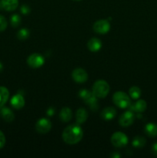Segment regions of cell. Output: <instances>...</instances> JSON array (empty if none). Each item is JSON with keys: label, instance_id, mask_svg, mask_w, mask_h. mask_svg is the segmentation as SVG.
I'll use <instances>...</instances> for the list:
<instances>
[{"label": "cell", "instance_id": "obj_1", "mask_svg": "<svg viewBox=\"0 0 157 158\" xmlns=\"http://www.w3.org/2000/svg\"><path fill=\"white\" fill-rule=\"evenodd\" d=\"M83 137V131L78 124L68 126L62 132V139L68 144H76Z\"/></svg>", "mask_w": 157, "mask_h": 158}, {"label": "cell", "instance_id": "obj_2", "mask_svg": "<svg viewBox=\"0 0 157 158\" xmlns=\"http://www.w3.org/2000/svg\"><path fill=\"white\" fill-rule=\"evenodd\" d=\"M110 87L108 83L105 80H98L92 86V94L96 98H105L109 94Z\"/></svg>", "mask_w": 157, "mask_h": 158}, {"label": "cell", "instance_id": "obj_3", "mask_svg": "<svg viewBox=\"0 0 157 158\" xmlns=\"http://www.w3.org/2000/svg\"><path fill=\"white\" fill-rule=\"evenodd\" d=\"M112 100L115 106L121 109H126L127 107H129L131 105V100L129 96L122 91L115 93L112 97Z\"/></svg>", "mask_w": 157, "mask_h": 158}, {"label": "cell", "instance_id": "obj_4", "mask_svg": "<svg viewBox=\"0 0 157 158\" xmlns=\"http://www.w3.org/2000/svg\"><path fill=\"white\" fill-rule=\"evenodd\" d=\"M78 96L80 98L83 99L86 104L90 106L92 110H95L98 108V104H97V99L95 96L93 95L92 92L86 89H83L78 93Z\"/></svg>", "mask_w": 157, "mask_h": 158}, {"label": "cell", "instance_id": "obj_5", "mask_svg": "<svg viewBox=\"0 0 157 158\" xmlns=\"http://www.w3.org/2000/svg\"><path fill=\"white\" fill-rule=\"evenodd\" d=\"M128 137L124 133L115 132L111 137V143L115 148H123L128 143Z\"/></svg>", "mask_w": 157, "mask_h": 158}, {"label": "cell", "instance_id": "obj_6", "mask_svg": "<svg viewBox=\"0 0 157 158\" xmlns=\"http://www.w3.org/2000/svg\"><path fill=\"white\" fill-rule=\"evenodd\" d=\"M27 63L32 68H39L45 63V58L39 53H32L27 58Z\"/></svg>", "mask_w": 157, "mask_h": 158}, {"label": "cell", "instance_id": "obj_7", "mask_svg": "<svg viewBox=\"0 0 157 158\" xmlns=\"http://www.w3.org/2000/svg\"><path fill=\"white\" fill-rule=\"evenodd\" d=\"M110 29V23L107 19H100L93 25V30L99 34H106Z\"/></svg>", "mask_w": 157, "mask_h": 158}, {"label": "cell", "instance_id": "obj_8", "mask_svg": "<svg viewBox=\"0 0 157 158\" xmlns=\"http://www.w3.org/2000/svg\"><path fill=\"white\" fill-rule=\"evenodd\" d=\"M52 128L50 120L46 118H41L35 123V130L38 133L42 134H47Z\"/></svg>", "mask_w": 157, "mask_h": 158}, {"label": "cell", "instance_id": "obj_9", "mask_svg": "<svg viewBox=\"0 0 157 158\" xmlns=\"http://www.w3.org/2000/svg\"><path fill=\"white\" fill-rule=\"evenodd\" d=\"M72 77L74 81L76 83H83L87 81L88 74L85 69L82 68H77L72 71Z\"/></svg>", "mask_w": 157, "mask_h": 158}, {"label": "cell", "instance_id": "obj_10", "mask_svg": "<svg viewBox=\"0 0 157 158\" xmlns=\"http://www.w3.org/2000/svg\"><path fill=\"white\" fill-rule=\"evenodd\" d=\"M134 120H135V116L132 111L129 110L125 112L121 117H119V123L120 126L123 127H127L132 125L133 123Z\"/></svg>", "mask_w": 157, "mask_h": 158}, {"label": "cell", "instance_id": "obj_11", "mask_svg": "<svg viewBox=\"0 0 157 158\" xmlns=\"http://www.w3.org/2000/svg\"><path fill=\"white\" fill-rule=\"evenodd\" d=\"M10 103L14 109L20 110L25 106V99L22 94H17L12 97Z\"/></svg>", "mask_w": 157, "mask_h": 158}, {"label": "cell", "instance_id": "obj_12", "mask_svg": "<svg viewBox=\"0 0 157 158\" xmlns=\"http://www.w3.org/2000/svg\"><path fill=\"white\" fill-rule=\"evenodd\" d=\"M0 115L6 122H12L15 119V115L12 110L4 106H0Z\"/></svg>", "mask_w": 157, "mask_h": 158}, {"label": "cell", "instance_id": "obj_13", "mask_svg": "<svg viewBox=\"0 0 157 158\" xmlns=\"http://www.w3.org/2000/svg\"><path fill=\"white\" fill-rule=\"evenodd\" d=\"M1 4L5 10L12 12L18 7V0H1Z\"/></svg>", "mask_w": 157, "mask_h": 158}, {"label": "cell", "instance_id": "obj_14", "mask_svg": "<svg viewBox=\"0 0 157 158\" xmlns=\"http://www.w3.org/2000/svg\"><path fill=\"white\" fill-rule=\"evenodd\" d=\"M116 115V110L114 107H106L101 113V117L105 120H111Z\"/></svg>", "mask_w": 157, "mask_h": 158}, {"label": "cell", "instance_id": "obj_15", "mask_svg": "<svg viewBox=\"0 0 157 158\" xmlns=\"http://www.w3.org/2000/svg\"><path fill=\"white\" fill-rule=\"evenodd\" d=\"M101 40L98 38H92L89 40L88 42V49L91 51V52H97L102 47Z\"/></svg>", "mask_w": 157, "mask_h": 158}, {"label": "cell", "instance_id": "obj_16", "mask_svg": "<svg viewBox=\"0 0 157 158\" xmlns=\"http://www.w3.org/2000/svg\"><path fill=\"white\" fill-rule=\"evenodd\" d=\"M72 117V112L69 107H63L59 114V118L62 122L70 121Z\"/></svg>", "mask_w": 157, "mask_h": 158}, {"label": "cell", "instance_id": "obj_17", "mask_svg": "<svg viewBox=\"0 0 157 158\" xmlns=\"http://www.w3.org/2000/svg\"><path fill=\"white\" fill-rule=\"evenodd\" d=\"M88 118V113L84 108H79L76 112V122L78 124L85 123Z\"/></svg>", "mask_w": 157, "mask_h": 158}, {"label": "cell", "instance_id": "obj_18", "mask_svg": "<svg viewBox=\"0 0 157 158\" xmlns=\"http://www.w3.org/2000/svg\"><path fill=\"white\" fill-rule=\"evenodd\" d=\"M145 132L149 137H155L157 136V124L149 123L145 127Z\"/></svg>", "mask_w": 157, "mask_h": 158}, {"label": "cell", "instance_id": "obj_19", "mask_svg": "<svg viewBox=\"0 0 157 158\" xmlns=\"http://www.w3.org/2000/svg\"><path fill=\"white\" fill-rule=\"evenodd\" d=\"M9 98V89L5 86H0V106H2L7 103Z\"/></svg>", "mask_w": 157, "mask_h": 158}, {"label": "cell", "instance_id": "obj_20", "mask_svg": "<svg viewBox=\"0 0 157 158\" xmlns=\"http://www.w3.org/2000/svg\"><path fill=\"white\" fill-rule=\"evenodd\" d=\"M146 107H147L146 102L143 100H138L135 104L131 106L132 110H135V112H138V113L144 112V111L146 110Z\"/></svg>", "mask_w": 157, "mask_h": 158}, {"label": "cell", "instance_id": "obj_21", "mask_svg": "<svg viewBox=\"0 0 157 158\" xmlns=\"http://www.w3.org/2000/svg\"><path fill=\"white\" fill-rule=\"evenodd\" d=\"M146 139L143 137H140V136H137V137H134L133 140H132V146L134 148H141L146 145Z\"/></svg>", "mask_w": 157, "mask_h": 158}, {"label": "cell", "instance_id": "obj_22", "mask_svg": "<svg viewBox=\"0 0 157 158\" xmlns=\"http://www.w3.org/2000/svg\"><path fill=\"white\" fill-rule=\"evenodd\" d=\"M129 97L133 100H137L141 96V89L138 86H132L129 90Z\"/></svg>", "mask_w": 157, "mask_h": 158}, {"label": "cell", "instance_id": "obj_23", "mask_svg": "<svg viewBox=\"0 0 157 158\" xmlns=\"http://www.w3.org/2000/svg\"><path fill=\"white\" fill-rule=\"evenodd\" d=\"M29 34H30V32L29 31V29L24 28V29H22L18 31V33H17V37L19 40H25L29 38Z\"/></svg>", "mask_w": 157, "mask_h": 158}, {"label": "cell", "instance_id": "obj_24", "mask_svg": "<svg viewBox=\"0 0 157 158\" xmlns=\"http://www.w3.org/2000/svg\"><path fill=\"white\" fill-rule=\"evenodd\" d=\"M21 17H20L19 15H17V14H14V15H12L10 18L11 25H12V27H18V26H19V25L21 24Z\"/></svg>", "mask_w": 157, "mask_h": 158}, {"label": "cell", "instance_id": "obj_25", "mask_svg": "<svg viewBox=\"0 0 157 158\" xmlns=\"http://www.w3.org/2000/svg\"><path fill=\"white\" fill-rule=\"evenodd\" d=\"M8 23L6 19L5 18L3 15H0V32H2V31H5L7 28Z\"/></svg>", "mask_w": 157, "mask_h": 158}, {"label": "cell", "instance_id": "obj_26", "mask_svg": "<svg viewBox=\"0 0 157 158\" xmlns=\"http://www.w3.org/2000/svg\"><path fill=\"white\" fill-rule=\"evenodd\" d=\"M6 144V137L2 131H0V149L2 148Z\"/></svg>", "mask_w": 157, "mask_h": 158}, {"label": "cell", "instance_id": "obj_27", "mask_svg": "<svg viewBox=\"0 0 157 158\" xmlns=\"http://www.w3.org/2000/svg\"><path fill=\"white\" fill-rule=\"evenodd\" d=\"M21 12L22 14H24V15H26V14L30 12V8L28 6H26V5H23L21 7Z\"/></svg>", "mask_w": 157, "mask_h": 158}, {"label": "cell", "instance_id": "obj_28", "mask_svg": "<svg viewBox=\"0 0 157 158\" xmlns=\"http://www.w3.org/2000/svg\"><path fill=\"white\" fill-rule=\"evenodd\" d=\"M152 152L155 157H157V142L154 143L152 147Z\"/></svg>", "mask_w": 157, "mask_h": 158}, {"label": "cell", "instance_id": "obj_29", "mask_svg": "<svg viewBox=\"0 0 157 158\" xmlns=\"http://www.w3.org/2000/svg\"><path fill=\"white\" fill-rule=\"evenodd\" d=\"M46 113H47V114L49 116V117H51V116H52L54 114H55V110H53V108L50 107L47 110V112Z\"/></svg>", "mask_w": 157, "mask_h": 158}, {"label": "cell", "instance_id": "obj_30", "mask_svg": "<svg viewBox=\"0 0 157 158\" xmlns=\"http://www.w3.org/2000/svg\"><path fill=\"white\" fill-rule=\"evenodd\" d=\"M2 64L1 63H0V72H1L2 70Z\"/></svg>", "mask_w": 157, "mask_h": 158}, {"label": "cell", "instance_id": "obj_31", "mask_svg": "<svg viewBox=\"0 0 157 158\" xmlns=\"http://www.w3.org/2000/svg\"><path fill=\"white\" fill-rule=\"evenodd\" d=\"M73 1H81V0H73Z\"/></svg>", "mask_w": 157, "mask_h": 158}]
</instances>
